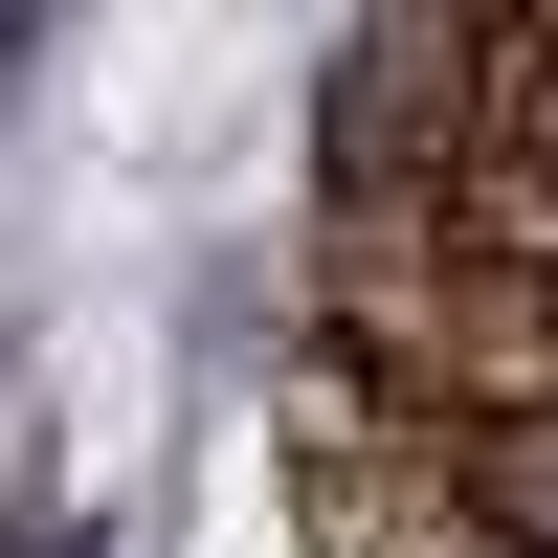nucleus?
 I'll use <instances>...</instances> for the list:
<instances>
[{"mask_svg":"<svg viewBox=\"0 0 558 558\" xmlns=\"http://www.w3.org/2000/svg\"><path fill=\"white\" fill-rule=\"evenodd\" d=\"M291 536L313 558H514L470 514V470H447V425L380 402L357 357H291Z\"/></svg>","mask_w":558,"mask_h":558,"instance_id":"2","label":"nucleus"},{"mask_svg":"<svg viewBox=\"0 0 558 558\" xmlns=\"http://www.w3.org/2000/svg\"><path fill=\"white\" fill-rule=\"evenodd\" d=\"M492 68H514V0H357L336 89H313V157H336V202H470Z\"/></svg>","mask_w":558,"mask_h":558,"instance_id":"1","label":"nucleus"}]
</instances>
